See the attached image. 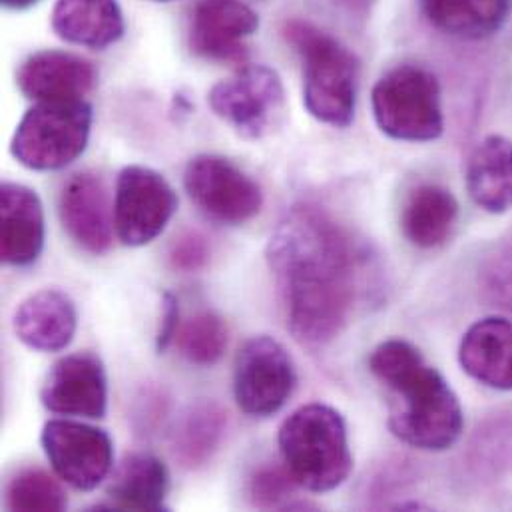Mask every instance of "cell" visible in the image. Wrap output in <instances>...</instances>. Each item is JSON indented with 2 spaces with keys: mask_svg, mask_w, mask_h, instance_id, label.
<instances>
[{
  "mask_svg": "<svg viewBox=\"0 0 512 512\" xmlns=\"http://www.w3.org/2000/svg\"><path fill=\"white\" fill-rule=\"evenodd\" d=\"M359 256L353 238L319 206H293L279 222L265 259L297 341L319 347L345 329L357 295Z\"/></svg>",
  "mask_w": 512,
  "mask_h": 512,
  "instance_id": "obj_1",
  "label": "cell"
},
{
  "mask_svg": "<svg viewBox=\"0 0 512 512\" xmlns=\"http://www.w3.org/2000/svg\"><path fill=\"white\" fill-rule=\"evenodd\" d=\"M369 371L389 391V431L405 445L441 453L465 429L461 401L443 373L405 339H389L369 355Z\"/></svg>",
  "mask_w": 512,
  "mask_h": 512,
  "instance_id": "obj_2",
  "label": "cell"
},
{
  "mask_svg": "<svg viewBox=\"0 0 512 512\" xmlns=\"http://www.w3.org/2000/svg\"><path fill=\"white\" fill-rule=\"evenodd\" d=\"M279 453L295 483L309 493H331L353 469L347 425L329 405L309 403L293 411L281 425Z\"/></svg>",
  "mask_w": 512,
  "mask_h": 512,
  "instance_id": "obj_3",
  "label": "cell"
},
{
  "mask_svg": "<svg viewBox=\"0 0 512 512\" xmlns=\"http://www.w3.org/2000/svg\"><path fill=\"white\" fill-rule=\"evenodd\" d=\"M285 40L303 62V104L321 124L347 128L355 118L359 64L335 36L307 20H287Z\"/></svg>",
  "mask_w": 512,
  "mask_h": 512,
  "instance_id": "obj_4",
  "label": "cell"
},
{
  "mask_svg": "<svg viewBox=\"0 0 512 512\" xmlns=\"http://www.w3.org/2000/svg\"><path fill=\"white\" fill-rule=\"evenodd\" d=\"M371 106L379 130L393 140L421 144L443 136L441 86L423 66L399 64L383 74L373 86Z\"/></svg>",
  "mask_w": 512,
  "mask_h": 512,
  "instance_id": "obj_5",
  "label": "cell"
},
{
  "mask_svg": "<svg viewBox=\"0 0 512 512\" xmlns=\"http://www.w3.org/2000/svg\"><path fill=\"white\" fill-rule=\"evenodd\" d=\"M92 116V106L86 100L38 102L18 122L10 154L28 170H62L84 154Z\"/></svg>",
  "mask_w": 512,
  "mask_h": 512,
  "instance_id": "obj_6",
  "label": "cell"
},
{
  "mask_svg": "<svg viewBox=\"0 0 512 512\" xmlns=\"http://www.w3.org/2000/svg\"><path fill=\"white\" fill-rule=\"evenodd\" d=\"M208 104L240 138L259 140L279 122L285 106V90L273 68L248 64L232 78L214 84Z\"/></svg>",
  "mask_w": 512,
  "mask_h": 512,
  "instance_id": "obj_7",
  "label": "cell"
},
{
  "mask_svg": "<svg viewBox=\"0 0 512 512\" xmlns=\"http://www.w3.org/2000/svg\"><path fill=\"white\" fill-rule=\"evenodd\" d=\"M297 385V371L289 351L269 335L250 339L234 365V397L238 407L254 419L279 413Z\"/></svg>",
  "mask_w": 512,
  "mask_h": 512,
  "instance_id": "obj_8",
  "label": "cell"
},
{
  "mask_svg": "<svg viewBox=\"0 0 512 512\" xmlns=\"http://www.w3.org/2000/svg\"><path fill=\"white\" fill-rule=\"evenodd\" d=\"M178 210V196L156 170L128 166L118 174L114 196V228L128 248L152 244Z\"/></svg>",
  "mask_w": 512,
  "mask_h": 512,
  "instance_id": "obj_9",
  "label": "cell"
},
{
  "mask_svg": "<svg viewBox=\"0 0 512 512\" xmlns=\"http://www.w3.org/2000/svg\"><path fill=\"white\" fill-rule=\"evenodd\" d=\"M190 200L212 220L240 226L256 218L263 194L256 182L234 162L218 154L194 156L184 172Z\"/></svg>",
  "mask_w": 512,
  "mask_h": 512,
  "instance_id": "obj_10",
  "label": "cell"
},
{
  "mask_svg": "<svg viewBox=\"0 0 512 512\" xmlns=\"http://www.w3.org/2000/svg\"><path fill=\"white\" fill-rule=\"evenodd\" d=\"M40 443L54 473L76 491H94L112 473L114 443L98 427L52 419L44 425Z\"/></svg>",
  "mask_w": 512,
  "mask_h": 512,
  "instance_id": "obj_11",
  "label": "cell"
},
{
  "mask_svg": "<svg viewBox=\"0 0 512 512\" xmlns=\"http://www.w3.org/2000/svg\"><path fill=\"white\" fill-rule=\"evenodd\" d=\"M42 405L56 415L102 419L108 409L104 363L90 351L58 359L40 387Z\"/></svg>",
  "mask_w": 512,
  "mask_h": 512,
  "instance_id": "obj_12",
  "label": "cell"
},
{
  "mask_svg": "<svg viewBox=\"0 0 512 512\" xmlns=\"http://www.w3.org/2000/svg\"><path fill=\"white\" fill-rule=\"evenodd\" d=\"M259 16L242 0H196L190 22V48L208 60L244 62L246 38L256 34Z\"/></svg>",
  "mask_w": 512,
  "mask_h": 512,
  "instance_id": "obj_13",
  "label": "cell"
},
{
  "mask_svg": "<svg viewBox=\"0 0 512 512\" xmlns=\"http://www.w3.org/2000/svg\"><path fill=\"white\" fill-rule=\"evenodd\" d=\"M58 212L66 234L82 250L102 256L112 248L114 212L102 178L90 172L70 176L62 186Z\"/></svg>",
  "mask_w": 512,
  "mask_h": 512,
  "instance_id": "obj_14",
  "label": "cell"
},
{
  "mask_svg": "<svg viewBox=\"0 0 512 512\" xmlns=\"http://www.w3.org/2000/svg\"><path fill=\"white\" fill-rule=\"evenodd\" d=\"M96 78L98 74L90 60L64 50L34 52L16 72L20 92L36 102L84 100Z\"/></svg>",
  "mask_w": 512,
  "mask_h": 512,
  "instance_id": "obj_15",
  "label": "cell"
},
{
  "mask_svg": "<svg viewBox=\"0 0 512 512\" xmlns=\"http://www.w3.org/2000/svg\"><path fill=\"white\" fill-rule=\"evenodd\" d=\"M78 327L74 301L60 289H40L14 311L12 329L20 343L32 351L56 353L66 349Z\"/></svg>",
  "mask_w": 512,
  "mask_h": 512,
  "instance_id": "obj_16",
  "label": "cell"
},
{
  "mask_svg": "<svg viewBox=\"0 0 512 512\" xmlns=\"http://www.w3.org/2000/svg\"><path fill=\"white\" fill-rule=\"evenodd\" d=\"M0 259L6 265H32L44 250V208L34 190L4 182L0 188Z\"/></svg>",
  "mask_w": 512,
  "mask_h": 512,
  "instance_id": "obj_17",
  "label": "cell"
},
{
  "mask_svg": "<svg viewBox=\"0 0 512 512\" xmlns=\"http://www.w3.org/2000/svg\"><path fill=\"white\" fill-rule=\"evenodd\" d=\"M459 363L477 383L512 391V319L485 317L473 323L461 339Z\"/></svg>",
  "mask_w": 512,
  "mask_h": 512,
  "instance_id": "obj_18",
  "label": "cell"
},
{
  "mask_svg": "<svg viewBox=\"0 0 512 512\" xmlns=\"http://www.w3.org/2000/svg\"><path fill=\"white\" fill-rule=\"evenodd\" d=\"M473 204L489 214L512 210V140L503 134L485 136L471 152L465 172Z\"/></svg>",
  "mask_w": 512,
  "mask_h": 512,
  "instance_id": "obj_19",
  "label": "cell"
},
{
  "mask_svg": "<svg viewBox=\"0 0 512 512\" xmlns=\"http://www.w3.org/2000/svg\"><path fill=\"white\" fill-rule=\"evenodd\" d=\"M52 28L70 44L104 50L124 36L126 24L118 0H58Z\"/></svg>",
  "mask_w": 512,
  "mask_h": 512,
  "instance_id": "obj_20",
  "label": "cell"
},
{
  "mask_svg": "<svg viewBox=\"0 0 512 512\" xmlns=\"http://www.w3.org/2000/svg\"><path fill=\"white\" fill-rule=\"evenodd\" d=\"M170 475L166 465L150 453H130L114 469L108 497L116 511H168Z\"/></svg>",
  "mask_w": 512,
  "mask_h": 512,
  "instance_id": "obj_21",
  "label": "cell"
},
{
  "mask_svg": "<svg viewBox=\"0 0 512 512\" xmlns=\"http://www.w3.org/2000/svg\"><path fill=\"white\" fill-rule=\"evenodd\" d=\"M457 218L459 202L451 190L437 184H421L403 206L401 230L415 248L433 250L451 238Z\"/></svg>",
  "mask_w": 512,
  "mask_h": 512,
  "instance_id": "obj_22",
  "label": "cell"
},
{
  "mask_svg": "<svg viewBox=\"0 0 512 512\" xmlns=\"http://www.w3.org/2000/svg\"><path fill=\"white\" fill-rule=\"evenodd\" d=\"M226 431L228 411L216 401H198L178 417L172 429V455L184 469L196 471L214 459Z\"/></svg>",
  "mask_w": 512,
  "mask_h": 512,
  "instance_id": "obj_23",
  "label": "cell"
},
{
  "mask_svg": "<svg viewBox=\"0 0 512 512\" xmlns=\"http://www.w3.org/2000/svg\"><path fill=\"white\" fill-rule=\"evenodd\" d=\"M425 18L461 40L495 36L511 16L512 0H421Z\"/></svg>",
  "mask_w": 512,
  "mask_h": 512,
  "instance_id": "obj_24",
  "label": "cell"
},
{
  "mask_svg": "<svg viewBox=\"0 0 512 512\" xmlns=\"http://www.w3.org/2000/svg\"><path fill=\"white\" fill-rule=\"evenodd\" d=\"M176 339L190 363L210 367L224 357L230 331L222 315L216 311H202L178 331Z\"/></svg>",
  "mask_w": 512,
  "mask_h": 512,
  "instance_id": "obj_25",
  "label": "cell"
},
{
  "mask_svg": "<svg viewBox=\"0 0 512 512\" xmlns=\"http://www.w3.org/2000/svg\"><path fill=\"white\" fill-rule=\"evenodd\" d=\"M6 507L10 511H64L68 497L60 483L42 469H24L6 487Z\"/></svg>",
  "mask_w": 512,
  "mask_h": 512,
  "instance_id": "obj_26",
  "label": "cell"
},
{
  "mask_svg": "<svg viewBox=\"0 0 512 512\" xmlns=\"http://www.w3.org/2000/svg\"><path fill=\"white\" fill-rule=\"evenodd\" d=\"M297 489L301 487L295 483L285 467H263L252 477L250 499L252 505L261 511L317 509L313 503L301 501L297 497Z\"/></svg>",
  "mask_w": 512,
  "mask_h": 512,
  "instance_id": "obj_27",
  "label": "cell"
},
{
  "mask_svg": "<svg viewBox=\"0 0 512 512\" xmlns=\"http://www.w3.org/2000/svg\"><path fill=\"white\" fill-rule=\"evenodd\" d=\"M481 291L491 305L512 313V244L485 261Z\"/></svg>",
  "mask_w": 512,
  "mask_h": 512,
  "instance_id": "obj_28",
  "label": "cell"
},
{
  "mask_svg": "<svg viewBox=\"0 0 512 512\" xmlns=\"http://www.w3.org/2000/svg\"><path fill=\"white\" fill-rule=\"evenodd\" d=\"M210 259V248L206 240L196 232L182 234L170 248V263L174 269L184 273L200 271Z\"/></svg>",
  "mask_w": 512,
  "mask_h": 512,
  "instance_id": "obj_29",
  "label": "cell"
},
{
  "mask_svg": "<svg viewBox=\"0 0 512 512\" xmlns=\"http://www.w3.org/2000/svg\"><path fill=\"white\" fill-rule=\"evenodd\" d=\"M180 331V303L174 293L166 291L162 295V313H160V325L156 333V351L164 353L178 337Z\"/></svg>",
  "mask_w": 512,
  "mask_h": 512,
  "instance_id": "obj_30",
  "label": "cell"
},
{
  "mask_svg": "<svg viewBox=\"0 0 512 512\" xmlns=\"http://www.w3.org/2000/svg\"><path fill=\"white\" fill-rule=\"evenodd\" d=\"M40 0H2V6L8 10H26L30 6H34Z\"/></svg>",
  "mask_w": 512,
  "mask_h": 512,
  "instance_id": "obj_31",
  "label": "cell"
},
{
  "mask_svg": "<svg viewBox=\"0 0 512 512\" xmlns=\"http://www.w3.org/2000/svg\"><path fill=\"white\" fill-rule=\"evenodd\" d=\"M152 2H170V0H152Z\"/></svg>",
  "mask_w": 512,
  "mask_h": 512,
  "instance_id": "obj_32",
  "label": "cell"
}]
</instances>
